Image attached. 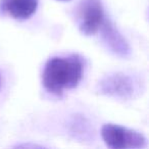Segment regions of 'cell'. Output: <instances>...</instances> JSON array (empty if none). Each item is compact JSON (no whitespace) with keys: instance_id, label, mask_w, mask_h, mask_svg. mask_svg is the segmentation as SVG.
I'll use <instances>...</instances> for the list:
<instances>
[{"instance_id":"3957f363","label":"cell","mask_w":149,"mask_h":149,"mask_svg":"<svg viewBox=\"0 0 149 149\" xmlns=\"http://www.w3.org/2000/svg\"><path fill=\"white\" fill-rule=\"evenodd\" d=\"M100 94L118 98V99H132L139 92V84L135 79L125 72H113L106 74L100 80L97 85Z\"/></svg>"},{"instance_id":"6da1fadb","label":"cell","mask_w":149,"mask_h":149,"mask_svg":"<svg viewBox=\"0 0 149 149\" xmlns=\"http://www.w3.org/2000/svg\"><path fill=\"white\" fill-rule=\"evenodd\" d=\"M84 58L80 54L55 56L45 63L42 84L49 93L61 96L66 90L76 88L84 72Z\"/></svg>"},{"instance_id":"ba28073f","label":"cell","mask_w":149,"mask_h":149,"mask_svg":"<svg viewBox=\"0 0 149 149\" xmlns=\"http://www.w3.org/2000/svg\"><path fill=\"white\" fill-rule=\"evenodd\" d=\"M60 1H68V0H60Z\"/></svg>"},{"instance_id":"5b68a950","label":"cell","mask_w":149,"mask_h":149,"mask_svg":"<svg viewBox=\"0 0 149 149\" xmlns=\"http://www.w3.org/2000/svg\"><path fill=\"white\" fill-rule=\"evenodd\" d=\"M99 31L101 33L102 41L110 52L122 58H127L131 55L132 51L128 41L109 19H106L104 21Z\"/></svg>"},{"instance_id":"7a4b0ae2","label":"cell","mask_w":149,"mask_h":149,"mask_svg":"<svg viewBox=\"0 0 149 149\" xmlns=\"http://www.w3.org/2000/svg\"><path fill=\"white\" fill-rule=\"evenodd\" d=\"M101 136L106 146L112 149H139L147 146V140L142 133L120 125H103Z\"/></svg>"},{"instance_id":"277c9868","label":"cell","mask_w":149,"mask_h":149,"mask_svg":"<svg viewBox=\"0 0 149 149\" xmlns=\"http://www.w3.org/2000/svg\"><path fill=\"white\" fill-rule=\"evenodd\" d=\"M76 19L83 35H95L106 19L101 0H82L77 7Z\"/></svg>"},{"instance_id":"52a82bcc","label":"cell","mask_w":149,"mask_h":149,"mask_svg":"<svg viewBox=\"0 0 149 149\" xmlns=\"http://www.w3.org/2000/svg\"><path fill=\"white\" fill-rule=\"evenodd\" d=\"M0 87H1V76H0Z\"/></svg>"},{"instance_id":"8992f818","label":"cell","mask_w":149,"mask_h":149,"mask_svg":"<svg viewBox=\"0 0 149 149\" xmlns=\"http://www.w3.org/2000/svg\"><path fill=\"white\" fill-rule=\"evenodd\" d=\"M39 0H0V13L15 19L25 21L36 13Z\"/></svg>"}]
</instances>
